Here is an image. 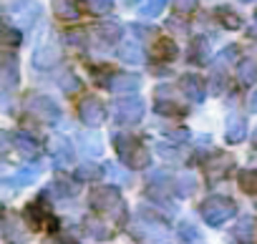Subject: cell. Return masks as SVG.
<instances>
[{
  "instance_id": "obj_21",
  "label": "cell",
  "mask_w": 257,
  "mask_h": 244,
  "mask_svg": "<svg viewBox=\"0 0 257 244\" xmlns=\"http://www.w3.org/2000/svg\"><path fill=\"white\" fill-rule=\"evenodd\" d=\"M0 76H3V88H6V91L16 88V83H18V68H16L13 61H6V63H3V68H0Z\"/></svg>"
},
{
  "instance_id": "obj_40",
  "label": "cell",
  "mask_w": 257,
  "mask_h": 244,
  "mask_svg": "<svg viewBox=\"0 0 257 244\" xmlns=\"http://www.w3.org/2000/svg\"><path fill=\"white\" fill-rule=\"evenodd\" d=\"M234 53H237V46H227V48L222 51V58H224V63H229V61L234 58Z\"/></svg>"
},
{
  "instance_id": "obj_11",
  "label": "cell",
  "mask_w": 257,
  "mask_h": 244,
  "mask_svg": "<svg viewBox=\"0 0 257 244\" xmlns=\"http://www.w3.org/2000/svg\"><path fill=\"white\" fill-rule=\"evenodd\" d=\"M234 236L242 241V244H252L257 239V219L254 216H242L234 226Z\"/></svg>"
},
{
  "instance_id": "obj_20",
  "label": "cell",
  "mask_w": 257,
  "mask_h": 244,
  "mask_svg": "<svg viewBox=\"0 0 257 244\" xmlns=\"http://www.w3.org/2000/svg\"><path fill=\"white\" fill-rule=\"evenodd\" d=\"M103 174V169L98 166V164H91V161H83L78 169H76V179L78 181H93V179H98Z\"/></svg>"
},
{
  "instance_id": "obj_1",
  "label": "cell",
  "mask_w": 257,
  "mask_h": 244,
  "mask_svg": "<svg viewBox=\"0 0 257 244\" xmlns=\"http://www.w3.org/2000/svg\"><path fill=\"white\" fill-rule=\"evenodd\" d=\"M113 146H116L121 161H123L128 169H147L149 161H152V156H149V151L144 149V144H142L137 136H132V134H116V136H113Z\"/></svg>"
},
{
  "instance_id": "obj_15",
  "label": "cell",
  "mask_w": 257,
  "mask_h": 244,
  "mask_svg": "<svg viewBox=\"0 0 257 244\" xmlns=\"http://www.w3.org/2000/svg\"><path fill=\"white\" fill-rule=\"evenodd\" d=\"M53 13L63 21L78 18V0H53Z\"/></svg>"
},
{
  "instance_id": "obj_32",
  "label": "cell",
  "mask_w": 257,
  "mask_h": 244,
  "mask_svg": "<svg viewBox=\"0 0 257 244\" xmlns=\"http://www.w3.org/2000/svg\"><path fill=\"white\" fill-rule=\"evenodd\" d=\"M66 43L73 46L76 51H83L86 48V36L81 31H71V33H66Z\"/></svg>"
},
{
  "instance_id": "obj_33",
  "label": "cell",
  "mask_w": 257,
  "mask_h": 244,
  "mask_svg": "<svg viewBox=\"0 0 257 244\" xmlns=\"http://www.w3.org/2000/svg\"><path fill=\"white\" fill-rule=\"evenodd\" d=\"M53 191H58L61 196H73V194H76V186L61 176V179H56V184H53Z\"/></svg>"
},
{
  "instance_id": "obj_36",
  "label": "cell",
  "mask_w": 257,
  "mask_h": 244,
  "mask_svg": "<svg viewBox=\"0 0 257 244\" xmlns=\"http://www.w3.org/2000/svg\"><path fill=\"white\" fill-rule=\"evenodd\" d=\"M43 244H78V241L73 236H68V234H53V236L43 239Z\"/></svg>"
},
{
  "instance_id": "obj_31",
  "label": "cell",
  "mask_w": 257,
  "mask_h": 244,
  "mask_svg": "<svg viewBox=\"0 0 257 244\" xmlns=\"http://www.w3.org/2000/svg\"><path fill=\"white\" fill-rule=\"evenodd\" d=\"M159 156H162V159H167V161H172V164H177V161H182V159H184V154H182L179 149L167 146V144H159Z\"/></svg>"
},
{
  "instance_id": "obj_26",
  "label": "cell",
  "mask_w": 257,
  "mask_h": 244,
  "mask_svg": "<svg viewBox=\"0 0 257 244\" xmlns=\"http://www.w3.org/2000/svg\"><path fill=\"white\" fill-rule=\"evenodd\" d=\"M157 113H162V116H182L184 108H182L179 103H174L172 98H159V103H157Z\"/></svg>"
},
{
  "instance_id": "obj_6",
  "label": "cell",
  "mask_w": 257,
  "mask_h": 244,
  "mask_svg": "<svg viewBox=\"0 0 257 244\" xmlns=\"http://www.w3.org/2000/svg\"><path fill=\"white\" fill-rule=\"evenodd\" d=\"M78 116H81V121H83L86 126L96 129V126H101L103 121H106V108H103V103H101L98 98L88 96V98L81 101V106H78Z\"/></svg>"
},
{
  "instance_id": "obj_17",
  "label": "cell",
  "mask_w": 257,
  "mask_h": 244,
  "mask_svg": "<svg viewBox=\"0 0 257 244\" xmlns=\"http://www.w3.org/2000/svg\"><path fill=\"white\" fill-rule=\"evenodd\" d=\"M93 33H96V38H98L101 43H116V41L121 38V28L113 26V23H101Z\"/></svg>"
},
{
  "instance_id": "obj_35",
  "label": "cell",
  "mask_w": 257,
  "mask_h": 244,
  "mask_svg": "<svg viewBox=\"0 0 257 244\" xmlns=\"http://www.w3.org/2000/svg\"><path fill=\"white\" fill-rule=\"evenodd\" d=\"M199 234H197V229L192 226V224H182L179 226V239H184V241H194Z\"/></svg>"
},
{
  "instance_id": "obj_34",
  "label": "cell",
  "mask_w": 257,
  "mask_h": 244,
  "mask_svg": "<svg viewBox=\"0 0 257 244\" xmlns=\"http://www.w3.org/2000/svg\"><path fill=\"white\" fill-rule=\"evenodd\" d=\"M174 11L179 16H189L197 11V0H174Z\"/></svg>"
},
{
  "instance_id": "obj_22",
  "label": "cell",
  "mask_w": 257,
  "mask_h": 244,
  "mask_svg": "<svg viewBox=\"0 0 257 244\" xmlns=\"http://www.w3.org/2000/svg\"><path fill=\"white\" fill-rule=\"evenodd\" d=\"M177 46L169 41V38H162L157 46H154V56L157 58H164V61H172V58H177Z\"/></svg>"
},
{
  "instance_id": "obj_41",
  "label": "cell",
  "mask_w": 257,
  "mask_h": 244,
  "mask_svg": "<svg viewBox=\"0 0 257 244\" xmlns=\"http://www.w3.org/2000/svg\"><path fill=\"white\" fill-rule=\"evenodd\" d=\"M169 28H174V31H182V33H187V26H184V23H177V21H169Z\"/></svg>"
},
{
  "instance_id": "obj_3",
  "label": "cell",
  "mask_w": 257,
  "mask_h": 244,
  "mask_svg": "<svg viewBox=\"0 0 257 244\" xmlns=\"http://www.w3.org/2000/svg\"><path fill=\"white\" fill-rule=\"evenodd\" d=\"M199 214L202 219L209 224V226H222L224 221H229L234 214H237V204L229 199V196H209L202 201L199 206Z\"/></svg>"
},
{
  "instance_id": "obj_14",
  "label": "cell",
  "mask_w": 257,
  "mask_h": 244,
  "mask_svg": "<svg viewBox=\"0 0 257 244\" xmlns=\"http://www.w3.org/2000/svg\"><path fill=\"white\" fill-rule=\"evenodd\" d=\"M182 91H184L189 98L202 101V98H204V81H202L199 76H184V78H182Z\"/></svg>"
},
{
  "instance_id": "obj_16",
  "label": "cell",
  "mask_w": 257,
  "mask_h": 244,
  "mask_svg": "<svg viewBox=\"0 0 257 244\" xmlns=\"http://www.w3.org/2000/svg\"><path fill=\"white\" fill-rule=\"evenodd\" d=\"M174 191H177L182 199L192 196V194L197 191V179H194L192 174H182V176H177V179H174Z\"/></svg>"
},
{
  "instance_id": "obj_39",
  "label": "cell",
  "mask_w": 257,
  "mask_h": 244,
  "mask_svg": "<svg viewBox=\"0 0 257 244\" xmlns=\"http://www.w3.org/2000/svg\"><path fill=\"white\" fill-rule=\"evenodd\" d=\"M219 86H224V73H222V71H217L214 78H212V93H217Z\"/></svg>"
},
{
  "instance_id": "obj_37",
  "label": "cell",
  "mask_w": 257,
  "mask_h": 244,
  "mask_svg": "<svg viewBox=\"0 0 257 244\" xmlns=\"http://www.w3.org/2000/svg\"><path fill=\"white\" fill-rule=\"evenodd\" d=\"M164 6H167V0H149L147 13H149V16H157V13H162V11H164Z\"/></svg>"
},
{
  "instance_id": "obj_25",
  "label": "cell",
  "mask_w": 257,
  "mask_h": 244,
  "mask_svg": "<svg viewBox=\"0 0 257 244\" xmlns=\"http://www.w3.org/2000/svg\"><path fill=\"white\" fill-rule=\"evenodd\" d=\"M58 86H61L66 93H76V91H81V81H78L71 71H63V73L58 76Z\"/></svg>"
},
{
  "instance_id": "obj_42",
  "label": "cell",
  "mask_w": 257,
  "mask_h": 244,
  "mask_svg": "<svg viewBox=\"0 0 257 244\" xmlns=\"http://www.w3.org/2000/svg\"><path fill=\"white\" fill-rule=\"evenodd\" d=\"M249 111H257V91L249 96Z\"/></svg>"
},
{
  "instance_id": "obj_7",
  "label": "cell",
  "mask_w": 257,
  "mask_h": 244,
  "mask_svg": "<svg viewBox=\"0 0 257 244\" xmlns=\"http://www.w3.org/2000/svg\"><path fill=\"white\" fill-rule=\"evenodd\" d=\"M232 166H234V164H232V159H229L227 154H222V156H212V159H207L204 171H207L209 181H217V179H224V176H227V171H229Z\"/></svg>"
},
{
  "instance_id": "obj_38",
  "label": "cell",
  "mask_w": 257,
  "mask_h": 244,
  "mask_svg": "<svg viewBox=\"0 0 257 244\" xmlns=\"http://www.w3.org/2000/svg\"><path fill=\"white\" fill-rule=\"evenodd\" d=\"M6 43H8V46H16V43H21V31L6 28Z\"/></svg>"
},
{
  "instance_id": "obj_18",
  "label": "cell",
  "mask_w": 257,
  "mask_h": 244,
  "mask_svg": "<svg viewBox=\"0 0 257 244\" xmlns=\"http://www.w3.org/2000/svg\"><path fill=\"white\" fill-rule=\"evenodd\" d=\"M217 18H219V23H222L224 28H229V31H237V28L242 26V18H239L232 8H227V6L217 8Z\"/></svg>"
},
{
  "instance_id": "obj_30",
  "label": "cell",
  "mask_w": 257,
  "mask_h": 244,
  "mask_svg": "<svg viewBox=\"0 0 257 244\" xmlns=\"http://www.w3.org/2000/svg\"><path fill=\"white\" fill-rule=\"evenodd\" d=\"M16 144H18V149H23V151H28V154H38V141L31 139L28 134H18V136H16Z\"/></svg>"
},
{
  "instance_id": "obj_8",
  "label": "cell",
  "mask_w": 257,
  "mask_h": 244,
  "mask_svg": "<svg viewBox=\"0 0 257 244\" xmlns=\"http://www.w3.org/2000/svg\"><path fill=\"white\" fill-rule=\"evenodd\" d=\"M139 76H134V73H116L111 81H108V88L113 91V93H134L137 88H139Z\"/></svg>"
},
{
  "instance_id": "obj_28",
  "label": "cell",
  "mask_w": 257,
  "mask_h": 244,
  "mask_svg": "<svg viewBox=\"0 0 257 244\" xmlns=\"http://www.w3.org/2000/svg\"><path fill=\"white\" fill-rule=\"evenodd\" d=\"M86 229H88V234L93 236V239H106L108 236V229L96 219V216H91V219H86Z\"/></svg>"
},
{
  "instance_id": "obj_10",
  "label": "cell",
  "mask_w": 257,
  "mask_h": 244,
  "mask_svg": "<svg viewBox=\"0 0 257 244\" xmlns=\"http://www.w3.org/2000/svg\"><path fill=\"white\" fill-rule=\"evenodd\" d=\"M244 134H247V121H244V116L232 113V116L227 118V129H224L227 141H229V144H239V141L244 139Z\"/></svg>"
},
{
  "instance_id": "obj_23",
  "label": "cell",
  "mask_w": 257,
  "mask_h": 244,
  "mask_svg": "<svg viewBox=\"0 0 257 244\" xmlns=\"http://www.w3.org/2000/svg\"><path fill=\"white\" fill-rule=\"evenodd\" d=\"M239 189L247 194H257V169H244L239 174Z\"/></svg>"
},
{
  "instance_id": "obj_5",
  "label": "cell",
  "mask_w": 257,
  "mask_h": 244,
  "mask_svg": "<svg viewBox=\"0 0 257 244\" xmlns=\"http://www.w3.org/2000/svg\"><path fill=\"white\" fill-rule=\"evenodd\" d=\"M113 113L121 124H137L144 116V103L137 96H121L113 101Z\"/></svg>"
},
{
  "instance_id": "obj_29",
  "label": "cell",
  "mask_w": 257,
  "mask_h": 244,
  "mask_svg": "<svg viewBox=\"0 0 257 244\" xmlns=\"http://www.w3.org/2000/svg\"><path fill=\"white\" fill-rule=\"evenodd\" d=\"M86 6L93 16H106L113 8V0H86Z\"/></svg>"
},
{
  "instance_id": "obj_9",
  "label": "cell",
  "mask_w": 257,
  "mask_h": 244,
  "mask_svg": "<svg viewBox=\"0 0 257 244\" xmlns=\"http://www.w3.org/2000/svg\"><path fill=\"white\" fill-rule=\"evenodd\" d=\"M26 216L31 219L33 226H48V229H56V226H58V221H56V219L41 206V201L28 204V206H26Z\"/></svg>"
},
{
  "instance_id": "obj_2",
  "label": "cell",
  "mask_w": 257,
  "mask_h": 244,
  "mask_svg": "<svg viewBox=\"0 0 257 244\" xmlns=\"http://www.w3.org/2000/svg\"><path fill=\"white\" fill-rule=\"evenodd\" d=\"M91 206L98 211V214H103V216H108V219H113V221H123V216H126V204H123V199H121V191L116 189V186H101V189H96L93 194H91Z\"/></svg>"
},
{
  "instance_id": "obj_45",
  "label": "cell",
  "mask_w": 257,
  "mask_h": 244,
  "mask_svg": "<svg viewBox=\"0 0 257 244\" xmlns=\"http://www.w3.org/2000/svg\"><path fill=\"white\" fill-rule=\"evenodd\" d=\"M254 33H257V31H254Z\"/></svg>"
},
{
  "instance_id": "obj_24",
  "label": "cell",
  "mask_w": 257,
  "mask_h": 244,
  "mask_svg": "<svg viewBox=\"0 0 257 244\" xmlns=\"http://www.w3.org/2000/svg\"><path fill=\"white\" fill-rule=\"evenodd\" d=\"M118 56L123 58V61H128V63H142V48L137 46V43H121V48H118Z\"/></svg>"
},
{
  "instance_id": "obj_19",
  "label": "cell",
  "mask_w": 257,
  "mask_h": 244,
  "mask_svg": "<svg viewBox=\"0 0 257 244\" xmlns=\"http://www.w3.org/2000/svg\"><path fill=\"white\" fill-rule=\"evenodd\" d=\"M239 81L242 83L257 81V58H242L239 61Z\"/></svg>"
},
{
  "instance_id": "obj_44",
  "label": "cell",
  "mask_w": 257,
  "mask_h": 244,
  "mask_svg": "<svg viewBox=\"0 0 257 244\" xmlns=\"http://www.w3.org/2000/svg\"><path fill=\"white\" fill-rule=\"evenodd\" d=\"M242 3H249V0H242Z\"/></svg>"
},
{
  "instance_id": "obj_43",
  "label": "cell",
  "mask_w": 257,
  "mask_h": 244,
  "mask_svg": "<svg viewBox=\"0 0 257 244\" xmlns=\"http://www.w3.org/2000/svg\"><path fill=\"white\" fill-rule=\"evenodd\" d=\"M252 144L257 146V129H254V136H252Z\"/></svg>"
},
{
  "instance_id": "obj_4",
  "label": "cell",
  "mask_w": 257,
  "mask_h": 244,
  "mask_svg": "<svg viewBox=\"0 0 257 244\" xmlns=\"http://www.w3.org/2000/svg\"><path fill=\"white\" fill-rule=\"evenodd\" d=\"M26 108L38 116L41 121H46V124H56V121L61 118V108L56 106V101L46 93H31L28 101H26Z\"/></svg>"
},
{
  "instance_id": "obj_13",
  "label": "cell",
  "mask_w": 257,
  "mask_h": 244,
  "mask_svg": "<svg viewBox=\"0 0 257 244\" xmlns=\"http://www.w3.org/2000/svg\"><path fill=\"white\" fill-rule=\"evenodd\" d=\"M209 56H212L209 43H207L204 38H194V41H192V46H189V58H192L194 63L204 66V63H209Z\"/></svg>"
},
{
  "instance_id": "obj_27",
  "label": "cell",
  "mask_w": 257,
  "mask_h": 244,
  "mask_svg": "<svg viewBox=\"0 0 257 244\" xmlns=\"http://www.w3.org/2000/svg\"><path fill=\"white\" fill-rule=\"evenodd\" d=\"M56 161H58V164L73 161V149H71L68 139H58V141H56Z\"/></svg>"
},
{
  "instance_id": "obj_12",
  "label": "cell",
  "mask_w": 257,
  "mask_h": 244,
  "mask_svg": "<svg viewBox=\"0 0 257 244\" xmlns=\"http://www.w3.org/2000/svg\"><path fill=\"white\" fill-rule=\"evenodd\" d=\"M58 58H61V51L53 43H46L36 51V66H41V68H53L58 63Z\"/></svg>"
}]
</instances>
